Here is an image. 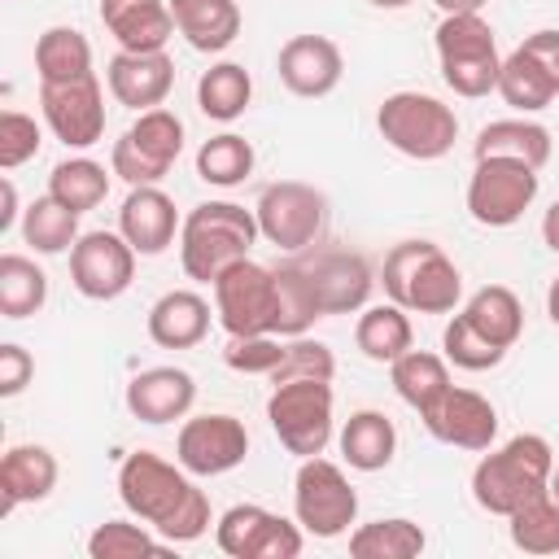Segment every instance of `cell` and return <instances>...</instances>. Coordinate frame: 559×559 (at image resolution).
Masks as SVG:
<instances>
[{
	"label": "cell",
	"instance_id": "obj_18",
	"mask_svg": "<svg viewBox=\"0 0 559 559\" xmlns=\"http://www.w3.org/2000/svg\"><path fill=\"white\" fill-rule=\"evenodd\" d=\"M419 419H424V428L437 441H445L454 450H476L480 454L498 437V411H493V402L480 397L476 389H459V384H450Z\"/></svg>",
	"mask_w": 559,
	"mask_h": 559
},
{
	"label": "cell",
	"instance_id": "obj_6",
	"mask_svg": "<svg viewBox=\"0 0 559 559\" xmlns=\"http://www.w3.org/2000/svg\"><path fill=\"white\" fill-rule=\"evenodd\" d=\"M437 61H441V79L454 96L480 100L489 92H498V44H493V26L480 13H445L437 26Z\"/></svg>",
	"mask_w": 559,
	"mask_h": 559
},
{
	"label": "cell",
	"instance_id": "obj_3",
	"mask_svg": "<svg viewBox=\"0 0 559 559\" xmlns=\"http://www.w3.org/2000/svg\"><path fill=\"white\" fill-rule=\"evenodd\" d=\"M555 472V450L537 432H520L472 467V498L489 515H511L520 502L542 493Z\"/></svg>",
	"mask_w": 559,
	"mask_h": 559
},
{
	"label": "cell",
	"instance_id": "obj_33",
	"mask_svg": "<svg viewBox=\"0 0 559 559\" xmlns=\"http://www.w3.org/2000/svg\"><path fill=\"white\" fill-rule=\"evenodd\" d=\"M35 70H39V83H66V79L92 74V44H87V35L74 31V26H48L35 39Z\"/></svg>",
	"mask_w": 559,
	"mask_h": 559
},
{
	"label": "cell",
	"instance_id": "obj_9",
	"mask_svg": "<svg viewBox=\"0 0 559 559\" xmlns=\"http://www.w3.org/2000/svg\"><path fill=\"white\" fill-rule=\"evenodd\" d=\"M253 214H258V231L266 245L284 249V253H306L319 245V236L328 227V197L314 183L280 179V183L262 188Z\"/></svg>",
	"mask_w": 559,
	"mask_h": 559
},
{
	"label": "cell",
	"instance_id": "obj_54",
	"mask_svg": "<svg viewBox=\"0 0 559 559\" xmlns=\"http://www.w3.org/2000/svg\"><path fill=\"white\" fill-rule=\"evenodd\" d=\"M546 489H550V493L559 498V463H555V472H550V485H546Z\"/></svg>",
	"mask_w": 559,
	"mask_h": 559
},
{
	"label": "cell",
	"instance_id": "obj_50",
	"mask_svg": "<svg viewBox=\"0 0 559 559\" xmlns=\"http://www.w3.org/2000/svg\"><path fill=\"white\" fill-rule=\"evenodd\" d=\"M13 218H17V188H13V179H4V210H0V231H9V227H13Z\"/></svg>",
	"mask_w": 559,
	"mask_h": 559
},
{
	"label": "cell",
	"instance_id": "obj_31",
	"mask_svg": "<svg viewBox=\"0 0 559 559\" xmlns=\"http://www.w3.org/2000/svg\"><path fill=\"white\" fill-rule=\"evenodd\" d=\"M415 341V328L406 319V310L397 301H380V306H367L354 323V345L362 349V358L371 362H393L411 349Z\"/></svg>",
	"mask_w": 559,
	"mask_h": 559
},
{
	"label": "cell",
	"instance_id": "obj_12",
	"mask_svg": "<svg viewBox=\"0 0 559 559\" xmlns=\"http://www.w3.org/2000/svg\"><path fill=\"white\" fill-rule=\"evenodd\" d=\"M542 175L528 162L515 157H476V170L467 179V214L480 227H511L524 218V210L537 201Z\"/></svg>",
	"mask_w": 559,
	"mask_h": 559
},
{
	"label": "cell",
	"instance_id": "obj_22",
	"mask_svg": "<svg viewBox=\"0 0 559 559\" xmlns=\"http://www.w3.org/2000/svg\"><path fill=\"white\" fill-rule=\"evenodd\" d=\"M197 380L183 367H148L127 384V411L140 424H175L192 411Z\"/></svg>",
	"mask_w": 559,
	"mask_h": 559
},
{
	"label": "cell",
	"instance_id": "obj_52",
	"mask_svg": "<svg viewBox=\"0 0 559 559\" xmlns=\"http://www.w3.org/2000/svg\"><path fill=\"white\" fill-rule=\"evenodd\" d=\"M546 314H550V323L559 328V275H555L550 288H546Z\"/></svg>",
	"mask_w": 559,
	"mask_h": 559
},
{
	"label": "cell",
	"instance_id": "obj_34",
	"mask_svg": "<svg viewBox=\"0 0 559 559\" xmlns=\"http://www.w3.org/2000/svg\"><path fill=\"white\" fill-rule=\"evenodd\" d=\"M48 301V275L26 253H0V314L31 319Z\"/></svg>",
	"mask_w": 559,
	"mask_h": 559
},
{
	"label": "cell",
	"instance_id": "obj_49",
	"mask_svg": "<svg viewBox=\"0 0 559 559\" xmlns=\"http://www.w3.org/2000/svg\"><path fill=\"white\" fill-rule=\"evenodd\" d=\"M542 240L550 253H559V201H550V210L542 214Z\"/></svg>",
	"mask_w": 559,
	"mask_h": 559
},
{
	"label": "cell",
	"instance_id": "obj_16",
	"mask_svg": "<svg viewBox=\"0 0 559 559\" xmlns=\"http://www.w3.org/2000/svg\"><path fill=\"white\" fill-rule=\"evenodd\" d=\"M245 454H249V428L227 411L192 415V419H183V428L175 437V459L192 476H223V472L240 467Z\"/></svg>",
	"mask_w": 559,
	"mask_h": 559
},
{
	"label": "cell",
	"instance_id": "obj_45",
	"mask_svg": "<svg viewBox=\"0 0 559 559\" xmlns=\"http://www.w3.org/2000/svg\"><path fill=\"white\" fill-rule=\"evenodd\" d=\"M284 358V341L275 332H262V336H227V349H223V362L231 371H245V376H271Z\"/></svg>",
	"mask_w": 559,
	"mask_h": 559
},
{
	"label": "cell",
	"instance_id": "obj_38",
	"mask_svg": "<svg viewBox=\"0 0 559 559\" xmlns=\"http://www.w3.org/2000/svg\"><path fill=\"white\" fill-rule=\"evenodd\" d=\"M109 175H114V170H105V166L92 162V157H66V162L52 166L48 192H52L66 210L87 214V210H96V205L109 197Z\"/></svg>",
	"mask_w": 559,
	"mask_h": 559
},
{
	"label": "cell",
	"instance_id": "obj_28",
	"mask_svg": "<svg viewBox=\"0 0 559 559\" xmlns=\"http://www.w3.org/2000/svg\"><path fill=\"white\" fill-rule=\"evenodd\" d=\"M397 450V428L384 411H354L341 428V459L354 472H380L393 463Z\"/></svg>",
	"mask_w": 559,
	"mask_h": 559
},
{
	"label": "cell",
	"instance_id": "obj_21",
	"mask_svg": "<svg viewBox=\"0 0 559 559\" xmlns=\"http://www.w3.org/2000/svg\"><path fill=\"white\" fill-rule=\"evenodd\" d=\"M183 227L175 201L157 188V183H140L127 192L122 210H118V231L127 236V245L140 253V258H157L175 245V231Z\"/></svg>",
	"mask_w": 559,
	"mask_h": 559
},
{
	"label": "cell",
	"instance_id": "obj_19",
	"mask_svg": "<svg viewBox=\"0 0 559 559\" xmlns=\"http://www.w3.org/2000/svg\"><path fill=\"white\" fill-rule=\"evenodd\" d=\"M275 70H280V83H284L293 96L319 100V96L336 92V83H341V74H345V57H341V48H336L328 35H293V39L280 48Z\"/></svg>",
	"mask_w": 559,
	"mask_h": 559
},
{
	"label": "cell",
	"instance_id": "obj_5",
	"mask_svg": "<svg viewBox=\"0 0 559 559\" xmlns=\"http://www.w3.org/2000/svg\"><path fill=\"white\" fill-rule=\"evenodd\" d=\"M376 131L389 148L415 162H437L459 140V118L428 92H389L376 109Z\"/></svg>",
	"mask_w": 559,
	"mask_h": 559
},
{
	"label": "cell",
	"instance_id": "obj_35",
	"mask_svg": "<svg viewBox=\"0 0 559 559\" xmlns=\"http://www.w3.org/2000/svg\"><path fill=\"white\" fill-rule=\"evenodd\" d=\"M424 546H428L424 528L415 520H402V515L371 520V524H358L349 533V555L354 559H415Z\"/></svg>",
	"mask_w": 559,
	"mask_h": 559
},
{
	"label": "cell",
	"instance_id": "obj_46",
	"mask_svg": "<svg viewBox=\"0 0 559 559\" xmlns=\"http://www.w3.org/2000/svg\"><path fill=\"white\" fill-rule=\"evenodd\" d=\"M44 135H39V122L22 109H4L0 114V166L4 170H17L22 162H31L39 153Z\"/></svg>",
	"mask_w": 559,
	"mask_h": 559
},
{
	"label": "cell",
	"instance_id": "obj_25",
	"mask_svg": "<svg viewBox=\"0 0 559 559\" xmlns=\"http://www.w3.org/2000/svg\"><path fill=\"white\" fill-rule=\"evenodd\" d=\"M144 332L162 349H192L210 332V301L192 288H170L148 306Z\"/></svg>",
	"mask_w": 559,
	"mask_h": 559
},
{
	"label": "cell",
	"instance_id": "obj_20",
	"mask_svg": "<svg viewBox=\"0 0 559 559\" xmlns=\"http://www.w3.org/2000/svg\"><path fill=\"white\" fill-rule=\"evenodd\" d=\"M105 83H109V96L118 105L144 114V109H157L170 96V87H175V61L166 52H127V48H118L109 57Z\"/></svg>",
	"mask_w": 559,
	"mask_h": 559
},
{
	"label": "cell",
	"instance_id": "obj_36",
	"mask_svg": "<svg viewBox=\"0 0 559 559\" xmlns=\"http://www.w3.org/2000/svg\"><path fill=\"white\" fill-rule=\"evenodd\" d=\"M507 533H511V546L524 555H555L559 550V498L550 489L533 493L507 515Z\"/></svg>",
	"mask_w": 559,
	"mask_h": 559
},
{
	"label": "cell",
	"instance_id": "obj_43",
	"mask_svg": "<svg viewBox=\"0 0 559 559\" xmlns=\"http://www.w3.org/2000/svg\"><path fill=\"white\" fill-rule=\"evenodd\" d=\"M441 349H445V362H454V367H463V371H489V367H498V362L507 358V349H498L493 341H485V336L467 323L463 310L445 323Z\"/></svg>",
	"mask_w": 559,
	"mask_h": 559
},
{
	"label": "cell",
	"instance_id": "obj_4",
	"mask_svg": "<svg viewBox=\"0 0 559 559\" xmlns=\"http://www.w3.org/2000/svg\"><path fill=\"white\" fill-rule=\"evenodd\" d=\"M380 284H384L389 301H397L402 310H419V314H450L459 306V297H463L459 266L432 240H402V245H393L384 253Z\"/></svg>",
	"mask_w": 559,
	"mask_h": 559
},
{
	"label": "cell",
	"instance_id": "obj_17",
	"mask_svg": "<svg viewBox=\"0 0 559 559\" xmlns=\"http://www.w3.org/2000/svg\"><path fill=\"white\" fill-rule=\"evenodd\" d=\"M297 266L306 271L323 314H354L367 306V297L376 288L371 262L349 249H306V253H297Z\"/></svg>",
	"mask_w": 559,
	"mask_h": 559
},
{
	"label": "cell",
	"instance_id": "obj_39",
	"mask_svg": "<svg viewBox=\"0 0 559 559\" xmlns=\"http://www.w3.org/2000/svg\"><path fill=\"white\" fill-rule=\"evenodd\" d=\"M79 236H83V231H79V214L66 210L52 192L35 197V201L26 205V214H22V240H26L35 253H66V249H74Z\"/></svg>",
	"mask_w": 559,
	"mask_h": 559
},
{
	"label": "cell",
	"instance_id": "obj_53",
	"mask_svg": "<svg viewBox=\"0 0 559 559\" xmlns=\"http://www.w3.org/2000/svg\"><path fill=\"white\" fill-rule=\"evenodd\" d=\"M367 4H376V9H406V4H415V0H367Z\"/></svg>",
	"mask_w": 559,
	"mask_h": 559
},
{
	"label": "cell",
	"instance_id": "obj_41",
	"mask_svg": "<svg viewBox=\"0 0 559 559\" xmlns=\"http://www.w3.org/2000/svg\"><path fill=\"white\" fill-rule=\"evenodd\" d=\"M275 288H280V323H275V336H306L314 328V319H323V310H319L314 288H310L306 271L297 266V258H288V262L275 266Z\"/></svg>",
	"mask_w": 559,
	"mask_h": 559
},
{
	"label": "cell",
	"instance_id": "obj_2",
	"mask_svg": "<svg viewBox=\"0 0 559 559\" xmlns=\"http://www.w3.org/2000/svg\"><path fill=\"white\" fill-rule=\"evenodd\" d=\"M258 214L236 201H201L183 214L179 227V262L197 284H214L231 262L249 258L258 245Z\"/></svg>",
	"mask_w": 559,
	"mask_h": 559
},
{
	"label": "cell",
	"instance_id": "obj_42",
	"mask_svg": "<svg viewBox=\"0 0 559 559\" xmlns=\"http://www.w3.org/2000/svg\"><path fill=\"white\" fill-rule=\"evenodd\" d=\"M166 550H170L166 537H153L148 524H131V520H105L87 537L92 559H140V555H166Z\"/></svg>",
	"mask_w": 559,
	"mask_h": 559
},
{
	"label": "cell",
	"instance_id": "obj_47",
	"mask_svg": "<svg viewBox=\"0 0 559 559\" xmlns=\"http://www.w3.org/2000/svg\"><path fill=\"white\" fill-rule=\"evenodd\" d=\"M31 376H35V358L22 345L4 341L0 345V397H17L31 384Z\"/></svg>",
	"mask_w": 559,
	"mask_h": 559
},
{
	"label": "cell",
	"instance_id": "obj_37",
	"mask_svg": "<svg viewBox=\"0 0 559 559\" xmlns=\"http://www.w3.org/2000/svg\"><path fill=\"white\" fill-rule=\"evenodd\" d=\"M498 96H502L511 109H520V114H537V109H546V105L559 96V87H555V79H550L524 48H515L511 57H502Z\"/></svg>",
	"mask_w": 559,
	"mask_h": 559
},
{
	"label": "cell",
	"instance_id": "obj_10",
	"mask_svg": "<svg viewBox=\"0 0 559 559\" xmlns=\"http://www.w3.org/2000/svg\"><path fill=\"white\" fill-rule=\"evenodd\" d=\"M214 314L227 336H262L280 323V288L275 266H262L253 258L231 262L214 284Z\"/></svg>",
	"mask_w": 559,
	"mask_h": 559
},
{
	"label": "cell",
	"instance_id": "obj_23",
	"mask_svg": "<svg viewBox=\"0 0 559 559\" xmlns=\"http://www.w3.org/2000/svg\"><path fill=\"white\" fill-rule=\"evenodd\" d=\"M100 22L127 52H166L175 35L170 0H100Z\"/></svg>",
	"mask_w": 559,
	"mask_h": 559
},
{
	"label": "cell",
	"instance_id": "obj_30",
	"mask_svg": "<svg viewBox=\"0 0 559 559\" xmlns=\"http://www.w3.org/2000/svg\"><path fill=\"white\" fill-rule=\"evenodd\" d=\"M389 380H393V393H397L411 411L424 415V411L450 389V362H445V354L406 349L402 358L389 362Z\"/></svg>",
	"mask_w": 559,
	"mask_h": 559
},
{
	"label": "cell",
	"instance_id": "obj_29",
	"mask_svg": "<svg viewBox=\"0 0 559 559\" xmlns=\"http://www.w3.org/2000/svg\"><path fill=\"white\" fill-rule=\"evenodd\" d=\"M463 314H467V323H472L485 341H493L498 349H511V345L524 336V306H520V297H515L507 284H485V288H476V293L467 297Z\"/></svg>",
	"mask_w": 559,
	"mask_h": 559
},
{
	"label": "cell",
	"instance_id": "obj_32",
	"mask_svg": "<svg viewBox=\"0 0 559 559\" xmlns=\"http://www.w3.org/2000/svg\"><path fill=\"white\" fill-rule=\"evenodd\" d=\"M253 100V79L240 61H218L197 79V109L214 122H236Z\"/></svg>",
	"mask_w": 559,
	"mask_h": 559
},
{
	"label": "cell",
	"instance_id": "obj_1",
	"mask_svg": "<svg viewBox=\"0 0 559 559\" xmlns=\"http://www.w3.org/2000/svg\"><path fill=\"white\" fill-rule=\"evenodd\" d=\"M118 498H122V507L135 520H144L170 546L197 542L214 524L210 520V498H205V489H197L192 472L183 463L179 467L166 463L153 450H135V454L122 459V467H118Z\"/></svg>",
	"mask_w": 559,
	"mask_h": 559
},
{
	"label": "cell",
	"instance_id": "obj_44",
	"mask_svg": "<svg viewBox=\"0 0 559 559\" xmlns=\"http://www.w3.org/2000/svg\"><path fill=\"white\" fill-rule=\"evenodd\" d=\"M332 376H336V358H332V349L323 341L288 336L284 341V358L266 380L271 384H288V380H332Z\"/></svg>",
	"mask_w": 559,
	"mask_h": 559
},
{
	"label": "cell",
	"instance_id": "obj_24",
	"mask_svg": "<svg viewBox=\"0 0 559 559\" xmlns=\"http://www.w3.org/2000/svg\"><path fill=\"white\" fill-rule=\"evenodd\" d=\"M57 454L48 445H9L0 459V515L17 511L22 502H44L57 489Z\"/></svg>",
	"mask_w": 559,
	"mask_h": 559
},
{
	"label": "cell",
	"instance_id": "obj_8",
	"mask_svg": "<svg viewBox=\"0 0 559 559\" xmlns=\"http://www.w3.org/2000/svg\"><path fill=\"white\" fill-rule=\"evenodd\" d=\"M183 153V122L179 114H170L166 105L157 109H144L118 140H114V153H109V170L140 188V183H162L175 162Z\"/></svg>",
	"mask_w": 559,
	"mask_h": 559
},
{
	"label": "cell",
	"instance_id": "obj_26",
	"mask_svg": "<svg viewBox=\"0 0 559 559\" xmlns=\"http://www.w3.org/2000/svg\"><path fill=\"white\" fill-rule=\"evenodd\" d=\"M170 17H175V31L197 52H223V48H231L236 35H240V26H245L236 0H170Z\"/></svg>",
	"mask_w": 559,
	"mask_h": 559
},
{
	"label": "cell",
	"instance_id": "obj_51",
	"mask_svg": "<svg viewBox=\"0 0 559 559\" xmlns=\"http://www.w3.org/2000/svg\"><path fill=\"white\" fill-rule=\"evenodd\" d=\"M441 13H480L489 0H432Z\"/></svg>",
	"mask_w": 559,
	"mask_h": 559
},
{
	"label": "cell",
	"instance_id": "obj_15",
	"mask_svg": "<svg viewBox=\"0 0 559 559\" xmlns=\"http://www.w3.org/2000/svg\"><path fill=\"white\" fill-rule=\"evenodd\" d=\"M135 249L122 231H83L70 249V284L87 301H114L135 280Z\"/></svg>",
	"mask_w": 559,
	"mask_h": 559
},
{
	"label": "cell",
	"instance_id": "obj_14",
	"mask_svg": "<svg viewBox=\"0 0 559 559\" xmlns=\"http://www.w3.org/2000/svg\"><path fill=\"white\" fill-rule=\"evenodd\" d=\"M39 109L66 148H92L105 135V87L96 70L66 83H39Z\"/></svg>",
	"mask_w": 559,
	"mask_h": 559
},
{
	"label": "cell",
	"instance_id": "obj_27",
	"mask_svg": "<svg viewBox=\"0 0 559 559\" xmlns=\"http://www.w3.org/2000/svg\"><path fill=\"white\" fill-rule=\"evenodd\" d=\"M472 153L476 157H515V162H528L533 170H542L550 162V131L533 118H498V122L480 127Z\"/></svg>",
	"mask_w": 559,
	"mask_h": 559
},
{
	"label": "cell",
	"instance_id": "obj_13",
	"mask_svg": "<svg viewBox=\"0 0 559 559\" xmlns=\"http://www.w3.org/2000/svg\"><path fill=\"white\" fill-rule=\"evenodd\" d=\"M301 533H306L301 524H288L284 515L258 502H236L214 524V542L231 559H297Z\"/></svg>",
	"mask_w": 559,
	"mask_h": 559
},
{
	"label": "cell",
	"instance_id": "obj_11",
	"mask_svg": "<svg viewBox=\"0 0 559 559\" xmlns=\"http://www.w3.org/2000/svg\"><path fill=\"white\" fill-rule=\"evenodd\" d=\"M293 515L310 537H341L358 520V493L336 463L314 454V459H301V467H297Z\"/></svg>",
	"mask_w": 559,
	"mask_h": 559
},
{
	"label": "cell",
	"instance_id": "obj_7",
	"mask_svg": "<svg viewBox=\"0 0 559 559\" xmlns=\"http://www.w3.org/2000/svg\"><path fill=\"white\" fill-rule=\"evenodd\" d=\"M266 419L280 445L297 459H314L332 441V380H288L271 384Z\"/></svg>",
	"mask_w": 559,
	"mask_h": 559
},
{
	"label": "cell",
	"instance_id": "obj_40",
	"mask_svg": "<svg viewBox=\"0 0 559 559\" xmlns=\"http://www.w3.org/2000/svg\"><path fill=\"white\" fill-rule=\"evenodd\" d=\"M253 144L236 131H223V135H210L201 148H197V175L214 188H236L253 175Z\"/></svg>",
	"mask_w": 559,
	"mask_h": 559
},
{
	"label": "cell",
	"instance_id": "obj_48",
	"mask_svg": "<svg viewBox=\"0 0 559 559\" xmlns=\"http://www.w3.org/2000/svg\"><path fill=\"white\" fill-rule=\"evenodd\" d=\"M520 48H524V52L555 79V87H559V31H533Z\"/></svg>",
	"mask_w": 559,
	"mask_h": 559
}]
</instances>
